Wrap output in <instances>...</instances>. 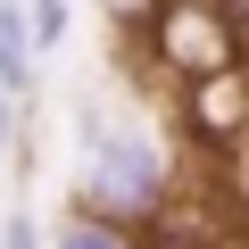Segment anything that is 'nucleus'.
<instances>
[{"instance_id": "nucleus-1", "label": "nucleus", "mask_w": 249, "mask_h": 249, "mask_svg": "<svg viewBox=\"0 0 249 249\" xmlns=\"http://www.w3.org/2000/svg\"><path fill=\"white\" fill-rule=\"evenodd\" d=\"M166 199H175V150L142 116L83 100L75 108V208L116 216V224H150V216H166Z\"/></svg>"}, {"instance_id": "nucleus-2", "label": "nucleus", "mask_w": 249, "mask_h": 249, "mask_svg": "<svg viewBox=\"0 0 249 249\" xmlns=\"http://www.w3.org/2000/svg\"><path fill=\"white\" fill-rule=\"evenodd\" d=\"M0 91H17V100L42 91V50H34V17H25V0H0Z\"/></svg>"}, {"instance_id": "nucleus-3", "label": "nucleus", "mask_w": 249, "mask_h": 249, "mask_svg": "<svg viewBox=\"0 0 249 249\" xmlns=\"http://www.w3.org/2000/svg\"><path fill=\"white\" fill-rule=\"evenodd\" d=\"M50 249H142V232L116 224V216H91V208H67L50 224Z\"/></svg>"}, {"instance_id": "nucleus-4", "label": "nucleus", "mask_w": 249, "mask_h": 249, "mask_svg": "<svg viewBox=\"0 0 249 249\" xmlns=\"http://www.w3.org/2000/svg\"><path fill=\"white\" fill-rule=\"evenodd\" d=\"M25 17H34V50L42 58L67 50V34H75V9H67V0H25Z\"/></svg>"}, {"instance_id": "nucleus-5", "label": "nucleus", "mask_w": 249, "mask_h": 249, "mask_svg": "<svg viewBox=\"0 0 249 249\" xmlns=\"http://www.w3.org/2000/svg\"><path fill=\"white\" fill-rule=\"evenodd\" d=\"M0 249H50V224H34L25 208H9L0 216Z\"/></svg>"}, {"instance_id": "nucleus-6", "label": "nucleus", "mask_w": 249, "mask_h": 249, "mask_svg": "<svg viewBox=\"0 0 249 249\" xmlns=\"http://www.w3.org/2000/svg\"><path fill=\"white\" fill-rule=\"evenodd\" d=\"M25 108H34V100H17V91H0V150L17 142V124H25Z\"/></svg>"}, {"instance_id": "nucleus-7", "label": "nucleus", "mask_w": 249, "mask_h": 249, "mask_svg": "<svg viewBox=\"0 0 249 249\" xmlns=\"http://www.w3.org/2000/svg\"><path fill=\"white\" fill-rule=\"evenodd\" d=\"M100 9H108V17H124V25H133V17H150V9H158V0H100Z\"/></svg>"}, {"instance_id": "nucleus-8", "label": "nucleus", "mask_w": 249, "mask_h": 249, "mask_svg": "<svg viewBox=\"0 0 249 249\" xmlns=\"http://www.w3.org/2000/svg\"><path fill=\"white\" fill-rule=\"evenodd\" d=\"M216 9H224V17H232V34L249 42V0H216Z\"/></svg>"}]
</instances>
